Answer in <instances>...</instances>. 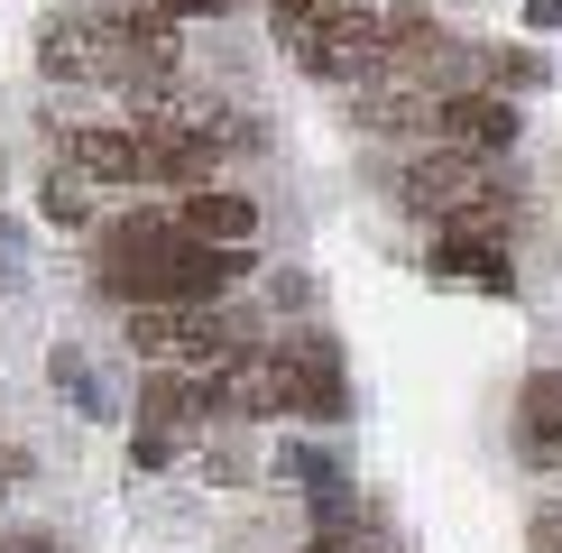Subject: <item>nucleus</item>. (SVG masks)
Returning a JSON list of instances; mask_svg holds the SVG:
<instances>
[{
  "label": "nucleus",
  "mask_w": 562,
  "mask_h": 553,
  "mask_svg": "<svg viewBox=\"0 0 562 553\" xmlns=\"http://www.w3.org/2000/svg\"><path fill=\"white\" fill-rule=\"evenodd\" d=\"M323 10H333V0H277V19H286V37H295V29H314Z\"/></svg>",
  "instance_id": "dca6fc26"
},
{
  "label": "nucleus",
  "mask_w": 562,
  "mask_h": 553,
  "mask_svg": "<svg viewBox=\"0 0 562 553\" xmlns=\"http://www.w3.org/2000/svg\"><path fill=\"white\" fill-rule=\"evenodd\" d=\"M65 167L102 176V184H157L167 176L157 148H148V129H65Z\"/></svg>",
  "instance_id": "39448f33"
},
{
  "label": "nucleus",
  "mask_w": 562,
  "mask_h": 553,
  "mask_svg": "<svg viewBox=\"0 0 562 553\" xmlns=\"http://www.w3.org/2000/svg\"><path fill=\"white\" fill-rule=\"evenodd\" d=\"M231 268H240V249H203L167 213H130L102 240V286L130 295V305H213L231 286Z\"/></svg>",
  "instance_id": "f257e3e1"
},
{
  "label": "nucleus",
  "mask_w": 562,
  "mask_h": 553,
  "mask_svg": "<svg viewBox=\"0 0 562 553\" xmlns=\"http://www.w3.org/2000/svg\"><path fill=\"white\" fill-rule=\"evenodd\" d=\"M442 276H480V286H507V259H498V240L488 230H442Z\"/></svg>",
  "instance_id": "ddd939ff"
},
{
  "label": "nucleus",
  "mask_w": 562,
  "mask_h": 553,
  "mask_svg": "<svg viewBox=\"0 0 562 553\" xmlns=\"http://www.w3.org/2000/svg\"><path fill=\"white\" fill-rule=\"evenodd\" d=\"M176 222L194 230L203 249H249V240H259V203H249V194H231V184H194Z\"/></svg>",
  "instance_id": "1a4fd4ad"
},
{
  "label": "nucleus",
  "mask_w": 562,
  "mask_h": 553,
  "mask_svg": "<svg viewBox=\"0 0 562 553\" xmlns=\"http://www.w3.org/2000/svg\"><path fill=\"white\" fill-rule=\"evenodd\" d=\"M535 553H562V498L535 507Z\"/></svg>",
  "instance_id": "2eb2a0df"
},
{
  "label": "nucleus",
  "mask_w": 562,
  "mask_h": 553,
  "mask_svg": "<svg viewBox=\"0 0 562 553\" xmlns=\"http://www.w3.org/2000/svg\"><path fill=\"white\" fill-rule=\"evenodd\" d=\"M434 121H442V148H471V157H498L507 138H517V111H507L498 92H442Z\"/></svg>",
  "instance_id": "6e6552de"
},
{
  "label": "nucleus",
  "mask_w": 562,
  "mask_h": 553,
  "mask_svg": "<svg viewBox=\"0 0 562 553\" xmlns=\"http://www.w3.org/2000/svg\"><path fill=\"white\" fill-rule=\"evenodd\" d=\"M304 553H396V526L379 517V507H323Z\"/></svg>",
  "instance_id": "f8f14e48"
},
{
  "label": "nucleus",
  "mask_w": 562,
  "mask_h": 553,
  "mask_svg": "<svg viewBox=\"0 0 562 553\" xmlns=\"http://www.w3.org/2000/svg\"><path fill=\"white\" fill-rule=\"evenodd\" d=\"M406 203H415V213H434V222H452V230H498L507 222V184L471 148L415 157V167H406Z\"/></svg>",
  "instance_id": "7ed1b4c3"
},
{
  "label": "nucleus",
  "mask_w": 562,
  "mask_h": 553,
  "mask_svg": "<svg viewBox=\"0 0 562 553\" xmlns=\"http://www.w3.org/2000/svg\"><path fill=\"white\" fill-rule=\"evenodd\" d=\"M184 425H194V379H167V369H148V387H138V471H157L176 443H184Z\"/></svg>",
  "instance_id": "423d86ee"
},
{
  "label": "nucleus",
  "mask_w": 562,
  "mask_h": 553,
  "mask_svg": "<svg viewBox=\"0 0 562 553\" xmlns=\"http://www.w3.org/2000/svg\"><path fill=\"white\" fill-rule=\"evenodd\" d=\"M46 213H56V222H83V213H92V194H83V176H75V167L46 184Z\"/></svg>",
  "instance_id": "4468645a"
},
{
  "label": "nucleus",
  "mask_w": 562,
  "mask_h": 553,
  "mask_svg": "<svg viewBox=\"0 0 562 553\" xmlns=\"http://www.w3.org/2000/svg\"><path fill=\"white\" fill-rule=\"evenodd\" d=\"M222 406L231 415H295V397H286V351H240V369L222 379Z\"/></svg>",
  "instance_id": "9b49d317"
},
{
  "label": "nucleus",
  "mask_w": 562,
  "mask_h": 553,
  "mask_svg": "<svg viewBox=\"0 0 562 553\" xmlns=\"http://www.w3.org/2000/svg\"><path fill=\"white\" fill-rule=\"evenodd\" d=\"M387 56H396L387 19L379 10H350V0H333L314 29H295V65L323 75V83H350V75H369V65H387Z\"/></svg>",
  "instance_id": "20e7f679"
},
{
  "label": "nucleus",
  "mask_w": 562,
  "mask_h": 553,
  "mask_svg": "<svg viewBox=\"0 0 562 553\" xmlns=\"http://www.w3.org/2000/svg\"><path fill=\"white\" fill-rule=\"evenodd\" d=\"M157 10H167V19H222L231 0H157Z\"/></svg>",
  "instance_id": "f3484780"
},
{
  "label": "nucleus",
  "mask_w": 562,
  "mask_h": 553,
  "mask_svg": "<svg viewBox=\"0 0 562 553\" xmlns=\"http://www.w3.org/2000/svg\"><path fill=\"white\" fill-rule=\"evenodd\" d=\"M0 553H56V544H46V535H10V544H0Z\"/></svg>",
  "instance_id": "a211bd4d"
},
{
  "label": "nucleus",
  "mask_w": 562,
  "mask_h": 553,
  "mask_svg": "<svg viewBox=\"0 0 562 553\" xmlns=\"http://www.w3.org/2000/svg\"><path fill=\"white\" fill-rule=\"evenodd\" d=\"M517 443H526V461L562 471V369H535L517 387Z\"/></svg>",
  "instance_id": "9d476101"
},
{
  "label": "nucleus",
  "mask_w": 562,
  "mask_h": 553,
  "mask_svg": "<svg viewBox=\"0 0 562 553\" xmlns=\"http://www.w3.org/2000/svg\"><path fill=\"white\" fill-rule=\"evenodd\" d=\"M277 351H286V397H295V415H323V425H341V415H350V387H341L333 341H277Z\"/></svg>",
  "instance_id": "0eeeda50"
},
{
  "label": "nucleus",
  "mask_w": 562,
  "mask_h": 553,
  "mask_svg": "<svg viewBox=\"0 0 562 553\" xmlns=\"http://www.w3.org/2000/svg\"><path fill=\"white\" fill-rule=\"evenodd\" d=\"M130 351L167 379H231L240 369V341L213 305H130Z\"/></svg>",
  "instance_id": "f03ea898"
}]
</instances>
